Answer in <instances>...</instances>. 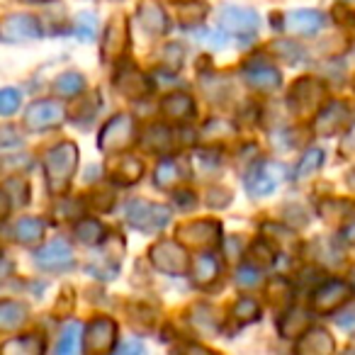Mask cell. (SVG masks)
I'll use <instances>...</instances> for the list:
<instances>
[{"instance_id":"277c9868","label":"cell","mask_w":355,"mask_h":355,"mask_svg":"<svg viewBox=\"0 0 355 355\" xmlns=\"http://www.w3.org/2000/svg\"><path fill=\"white\" fill-rule=\"evenodd\" d=\"M127 222L139 232H161L163 227L171 224V209L163 207V205L134 200V202L127 205Z\"/></svg>"},{"instance_id":"c3c4849f","label":"cell","mask_w":355,"mask_h":355,"mask_svg":"<svg viewBox=\"0 0 355 355\" xmlns=\"http://www.w3.org/2000/svg\"><path fill=\"white\" fill-rule=\"evenodd\" d=\"M175 3H193V0H175Z\"/></svg>"},{"instance_id":"1f68e13d","label":"cell","mask_w":355,"mask_h":355,"mask_svg":"<svg viewBox=\"0 0 355 355\" xmlns=\"http://www.w3.org/2000/svg\"><path fill=\"white\" fill-rule=\"evenodd\" d=\"M22 353V355H37V353H42L44 350V343L42 340H37L35 336H25V338H12V340H8L6 345H3V353Z\"/></svg>"},{"instance_id":"3957f363","label":"cell","mask_w":355,"mask_h":355,"mask_svg":"<svg viewBox=\"0 0 355 355\" xmlns=\"http://www.w3.org/2000/svg\"><path fill=\"white\" fill-rule=\"evenodd\" d=\"M326 85L316 78H300L290 90V110L297 117H309L326 103Z\"/></svg>"},{"instance_id":"44dd1931","label":"cell","mask_w":355,"mask_h":355,"mask_svg":"<svg viewBox=\"0 0 355 355\" xmlns=\"http://www.w3.org/2000/svg\"><path fill=\"white\" fill-rule=\"evenodd\" d=\"M222 266H219V258L214 253H202V256L195 258L193 263V282L198 287H212L217 282Z\"/></svg>"},{"instance_id":"484cf974","label":"cell","mask_w":355,"mask_h":355,"mask_svg":"<svg viewBox=\"0 0 355 355\" xmlns=\"http://www.w3.org/2000/svg\"><path fill=\"white\" fill-rule=\"evenodd\" d=\"M180 178H183L180 163H178L175 158H163V161L156 166V173H153V183H156L161 190H171V188H175Z\"/></svg>"},{"instance_id":"8fae6325","label":"cell","mask_w":355,"mask_h":355,"mask_svg":"<svg viewBox=\"0 0 355 355\" xmlns=\"http://www.w3.org/2000/svg\"><path fill=\"white\" fill-rule=\"evenodd\" d=\"M285 178V168L280 163H258L251 173H248V180H246V190L248 195L253 198H263V195H270L272 190L280 185V180Z\"/></svg>"},{"instance_id":"f1b7e54d","label":"cell","mask_w":355,"mask_h":355,"mask_svg":"<svg viewBox=\"0 0 355 355\" xmlns=\"http://www.w3.org/2000/svg\"><path fill=\"white\" fill-rule=\"evenodd\" d=\"M105 227L95 219H83V222L76 224V239L85 246H95V243H103Z\"/></svg>"},{"instance_id":"6da1fadb","label":"cell","mask_w":355,"mask_h":355,"mask_svg":"<svg viewBox=\"0 0 355 355\" xmlns=\"http://www.w3.org/2000/svg\"><path fill=\"white\" fill-rule=\"evenodd\" d=\"M78 146L73 141H61L51 146L49 151L42 156V166H44L46 175V188L51 195H61L69 190L71 178H73L76 168H78Z\"/></svg>"},{"instance_id":"f546056e","label":"cell","mask_w":355,"mask_h":355,"mask_svg":"<svg viewBox=\"0 0 355 355\" xmlns=\"http://www.w3.org/2000/svg\"><path fill=\"white\" fill-rule=\"evenodd\" d=\"M83 88H85V78L80 73H76V71L61 73L54 83V90L59 95H64V98H73V95L83 93Z\"/></svg>"},{"instance_id":"9c48e42d","label":"cell","mask_w":355,"mask_h":355,"mask_svg":"<svg viewBox=\"0 0 355 355\" xmlns=\"http://www.w3.org/2000/svg\"><path fill=\"white\" fill-rule=\"evenodd\" d=\"M350 295H355L350 282L329 280L314 292V297H311V311H314V314H331V311H336L338 306H343L345 302L350 300Z\"/></svg>"},{"instance_id":"2e32d148","label":"cell","mask_w":355,"mask_h":355,"mask_svg":"<svg viewBox=\"0 0 355 355\" xmlns=\"http://www.w3.org/2000/svg\"><path fill=\"white\" fill-rule=\"evenodd\" d=\"M37 266L46 272H64L73 266V251L66 241H51L37 253Z\"/></svg>"},{"instance_id":"ba28073f","label":"cell","mask_w":355,"mask_h":355,"mask_svg":"<svg viewBox=\"0 0 355 355\" xmlns=\"http://www.w3.org/2000/svg\"><path fill=\"white\" fill-rule=\"evenodd\" d=\"M83 350L85 353H110L117 350V324L107 316L90 321L83 336Z\"/></svg>"},{"instance_id":"74e56055","label":"cell","mask_w":355,"mask_h":355,"mask_svg":"<svg viewBox=\"0 0 355 355\" xmlns=\"http://www.w3.org/2000/svg\"><path fill=\"white\" fill-rule=\"evenodd\" d=\"M202 137L222 141V139H227V137H234V127L229 122H224V119H212V122H207V127L202 129Z\"/></svg>"},{"instance_id":"b9f144b4","label":"cell","mask_w":355,"mask_h":355,"mask_svg":"<svg viewBox=\"0 0 355 355\" xmlns=\"http://www.w3.org/2000/svg\"><path fill=\"white\" fill-rule=\"evenodd\" d=\"M236 285L239 287H258L261 285V270L253 266H246L236 272Z\"/></svg>"},{"instance_id":"ffe728a7","label":"cell","mask_w":355,"mask_h":355,"mask_svg":"<svg viewBox=\"0 0 355 355\" xmlns=\"http://www.w3.org/2000/svg\"><path fill=\"white\" fill-rule=\"evenodd\" d=\"M137 22L141 25L144 32H148V35H153V37L163 35V32L168 30L166 12H163L161 8H158L156 3H153V0H144L141 6H139Z\"/></svg>"},{"instance_id":"5bb4252c","label":"cell","mask_w":355,"mask_h":355,"mask_svg":"<svg viewBox=\"0 0 355 355\" xmlns=\"http://www.w3.org/2000/svg\"><path fill=\"white\" fill-rule=\"evenodd\" d=\"M219 25L236 37H253L258 32V12L251 8L229 6L219 12Z\"/></svg>"},{"instance_id":"603a6c76","label":"cell","mask_w":355,"mask_h":355,"mask_svg":"<svg viewBox=\"0 0 355 355\" xmlns=\"http://www.w3.org/2000/svg\"><path fill=\"white\" fill-rule=\"evenodd\" d=\"M44 236V222L37 217H22L12 224V239L17 243H25V246H32V243L42 241Z\"/></svg>"},{"instance_id":"836d02e7","label":"cell","mask_w":355,"mask_h":355,"mask_svg":"<svg viewBox=\"0 0 355 355\" xmlns=\"http://www.w3.org/2000/svg\"><path fill=\"white\" fill-rule=\"evenodd\" d=\"M78 343H80V324H76V321L73 324H66L59 345H56V353H61V355L76 353V350H78Z\"/></svg>"},{"instance_id":"d590c367","label":"cell","mask_w":355,"mask_h":355,"mask_svg":"<svg viewBox=\"0 0 355 355\" xmlns=\"http://www.w3.org/2000/svg\"><path fill=\"white\" fill-rule=\"evenodd\" d=\"M217 311L212 306H195L193 309V324L198 326L200 331H217Z\"/></svg>"},{"instance_id":"ac0fdd59","label":"cell","mask_w":355,"mask_h":355,"mask_svg":"<svg viewBox=\"0 0 355 355\" xmlns=\"http://www.w3.org/2000/svg\"><path fill=\"white\" fill-rule=\"evenodd\" d=\"M161 114L171 122H188L195 117V103L190 95L185 93H171L163 98Z\"/></svg>"},{"instance_id":"ee69618b","label":"cell","mask_w":355,"mask_h":355,"mask_svg":"<svg viewBox=\"0 0 355 355\" xmlns=\"http://www.w3.org/2000/svg\"><path fill=\"white\" fill-rule=\"evenodd\" d=\"M336 324H338L340 329H355V311L338 314V316H336Z\"/></svg>"},{"instance_id":"83f0119b","label":"cell","mask_w":355,"mask_h":355,"mask_svg":"<svg viewBox=\"0 0 355 355\" xmlns=\"http://www.w3.org/2000/svg\"><path fill=\"white\" fill-rule=\"evenodd\" d=\"M141 173H144V163L139 161V158L124 156L122 161L117 163V168H114L112 178H114V183L132 185V183H137L139 178H141Z\"/></svg>"},{"instance_id":"d6986e66","label":"cell","mask_w":355,"mask_h":355,"mask_svg":"<svg viewBox=\"0 0 355 355\" xmlns=\"http://www.w3.org/2000/svg\"><path fill=\"white\" fill-rule=\"evenodd\" d=\"M326 15L319 10H295L287 15V30L295 35H316L319 30H324Z\"/></svg>"},{"instance_id":"9a60e30c","label":"cell","mask_w":355,"mask_h":355,"mask_svg":"<svg viewBox=\"0 0 355 355\" xmlns=\"http://www.w3.org/2000/svg\"><path fill=\"white\" fill-rule=\"evenodd\" d=\"M243 78H246V83L251 85L253 90H258V93H272V90H277L282 83L280 71L263 59L248 61L246 69H243Z\"/></svg>"},{"instance_id":"f6af8a7d","label":"cell","mask_w":355,"mask_h":355,"mask_svg":"<svg viewBox=\"0 0 355 355\" xmlns=\"http://www.w3.org/2000/svg\"><path fill=\"white\" fill-rule=\"evenodd\" d=\"M117 353H144V345L139 340H129V343L119 345Z\"/></svg>"},{"instance_id":"7c38bea8","label":"cell","mask_w":355,"mask_h":355,"mask_svg":"<svg viewBox=\"0 0 355 355\" xmlns=\"http://www.w3.org/2000/svg\"><path fill=\"white\" fill-rule=\"evenodd\" d=\"M42 37L40 20L35 15H27V12H12L3 20L0 25V40L3 42H27Z\"/></svg>"},{"instance_id":"5b68a950","label":"cell","mask_w":355,"mask_h":355,"mask_svg":"<svg viewBox=\"0 0 355 355\" xmlns=\"http://www.w3.org/2000/svg\"><path fill=\"white\" fill-rule=\"evenodd\" d=\"M134 144V119L132 114H114L98 137V148L105 153H119Z\"/></svg>"},{"instance_id":"e0dca14e","label":"cell","mask_w":355,"mask_h":355,"mask_svg":"<svg viewBox=\"0 0 355 355\" xmlns=\"http://www.w3.org/2000/svg\"><path fill=\"white\" fill-rule=\"evenodd\" d=\"M334 348H336V343H334V338H331L329 331L321 329V326H309V329L300 336V340H297L295 353H300V355H329Z\"/></svg>"},{"instance_id":"8992f818","label":"cell","mask_w":355,"mask_h":355,"mask_svg":"<svg viewBox=\"0 0 355 355\" xmlns=\"http://www.w3.org/2000/svg\"><path fill=\"white\" fill-rule=\"evenodd\" d=\"M222 236V224L214 219H195V222H185L175 229V239L183 241L185 246L195 248H214Z\"/></svg>"},{"instance_id":"cb8c5ba5","label":"cell","mask_w":355,"mask_h":355,"mask_svg":"<svg viewBox=\"0 0 355 355\" xmlns=\"http://www.w3.org/2000/svg\"><path fill=\"white\" fill-rule=\"evenodd\" d=\"M27 321V306L20 302L6 300L0 304V331H17Z\"/></svg>"},{"instance_id":"7dc6e473","label":"cell","mask_w":355,"mask_h":355,"mask_svg":"<svg viewBox=\"0 0 355 355\" xmlns=\"http://www.w3.org/2000/svg\"><path fill=\"white\" fill-rule=\"evenodd\" d=\"M350 285H353V292H355V268L350 270Z\"/></svg>"},{"instance_id":"bcb514c9","label":"cell","mask_w":355,"mask_h":355,"mask_svg":"<svg viewBox=\"0 0 355 355\" xmlns=\"http://www.w3.org/2000/svg\"><path fill=\"white\" fill-rule=\"evenodd\" d=\"M340 236H343L345 243H355V222H350L348 227L343 229V234H340Z\"/></svg>"},{"instance_id":"52a82bcc","label":"cell","mask_w":355,"mask_h":355,"mask_svg":"<svg viewBox=\"0 0 355 355\" xmlns=\"http://www.w3.org/2000/svg\"><path fill=\"white\" fill-rule=\"evenodd\" d=\"M353 124V112L340 100H331L321 107V112L314 119V137H336L350 129Z\"/></svg>"},{"instance_id":"4dcf8cb0","label":"cell","mask_w":355,"mask_h":355,"mask_svg":"<svg viewBox=\"0 0 355 355\" xmlns=\"http://www.w3.org/2000/svg\"><path fill=\"white\" fill-rule=\"evenodd\" d=\"M232 314L239 324H253L261 319V304L253 297H241L236 304L232 306Z\"/></svg>"},{"instance_id":"8d00e7d4","label":"cell","mask_w":355,"mask_h":355,"mask_svg":"<svg viewBox=\"0 0 355 355\" xmlns=\"http://www.w3.org/2000/svg\"><path fill=\"white\" fill-rule=\"evenodd\" d=\"M95 30H98V17H95L93 12H80V15L76 17V35H78L80 40L90 42L95 37Z\"/></svg>"},{"instance_id":"d6a6232c","label":"cell","mask_w":355,"mask_h":355,"mask_svg":"<svg viewBox=\"0 0 355 355\" xmlns=\"http://www.w3.org/2000/svg\"><path fill=\"white\" fill-rule=\"evenodd\" d=\"M321 163H324V151H321V148H311V151H306L304 156H302L300 166H297L295 180H304V178H309L311 173L319 171Z\"/></svg>"},{"instance_id":"4316f807","label":"cell","mask_w":355,"mask_h":355,"mask_svg":"<svg viewBox=\"0 0 355 355\" xmlns=\"http://www.w3.org/2000/svg\"><path fill=\"white\" fill-rule=\"evenodd\" d=\"M141 144H144V148L146 151H153V153H163V151H168V148L173 146V137H171V132H168L166 127H161V124H151V127L144 132V139H141Z\"/></svg>"},{"instance_id":"f35d334b","label":"cell","mask_w":355,"mask_h":355,"mask_svg":"<svg viewBox=\"0 0 355 355\" xmlns=\"http://www.w3.org/2000/svg\"><path fill=\"white\" fill-rule=\"evenodd\" d=\"M263 232L266 234H270V236H275V239H270L275 246H290V243H295V234L292 232H287L285 227H280V224H266L263 227Z\"/></svg>"},{"instance_id":"7a4b0ae2","label":"cell","mask_w":355,"mask_h":355,"mask_svg":"<svg viewBox=\"0 0 355 355\" xmlns=\"http://www.w3.org/2000/svg\"><path fill=\"white\" fill-rule=\"evenodd\" d=\"M148 258L151 263L158 268L161 272H168V275H185L190 268V256L185 251L183 241H173V239H163V241H156L148 251Z\"/></svg>"},{"instance_id":"e575fe53","label":"cell","mask_w":355,"mask_h":355,"mask_svg":"<svg viewBox=\"0 0 355 355\" xmlns=\"http://www.w3.org/2000/svg\"><path fill=\"white\" fill-rule=\"evenodd\" d=\"M270 51L277 56V59H285L287 64H297L302 59V46L295 44V42H287V40H277L270 44Z\"/></svg>"},{"instance_id":"ab89813d","label":"cell","mask_w":355,"mask_h":355,"mask_svg":"<svg viewBox=\"0 0 355 355\" xmlns=\"http://www.w3.org/2000/svg\"><path fill=\"white\" fill-rule=\"evenodd\" d=\"M17 107H20V93L12 88H6L0 93V114H3V117H10Z\"/></svg>"},{"instance_id":"7bdbcfd3","label":"cell","mask_w":355,"mask_h":355,"mask_svg":"<svg viewBox=\"0 0 355 355\" xmlns=\"http://www.w3.org/2000/svg\"><path fill=\"white\" fill-rule=\"evenodd\" d=\"M175 200H178V207L180 209H190L195 207V193H190V190H180V193H175Z\"/></svg>"},{"instance_id":"7402d4cb","label":"cell","mask_w":355,"mask_h":355,"mask_svg":"<svg viewBox=\"0 0 355 355\" xmlns=\"http://www.w3.org/2000/svg\"><path fill=\"white\" fill-rule=\"evenodd\" d=\"M309 326H311V316L304 309H290L277 321V331H280L282 338H300Z\"/></svg>"},{"instance_id":"4fadbf2b","label":"cell","mask_w":355,"mask_h":355,"mask_svg":"<svg viewBox=\"0 0 355 355\" xmlns=\"http://www.w3.org/2000/svg\"><path fill=\"white\" fill-rule=\"evenodd\" d=\"M129 44V27H127V20L122 15L112 17L110 25L105 27V35H103V44H100V54H103V61L105 64H112L117 61L119 56L124 54Z\"/></svg>"},{"instance_id":"60d3db41","label":"cell","mask_w":355,"mask_h":355,"mask_svg":"<svg viewBox=\"0 0 355 355\" xmlns=\"http://www.w3.org/2000/svg\"><path fill=\"white\" fill-rule=\"evenodd\" d=\"M219 156L214 151H198L195 153V168L198 171H205V173H212V171H219Z\"/></svg>"},{"instance_id":"30bf717a","label":"cell","mask_w":355,"mask_h":355,"mask_svg":"<svg viewBox=\"0 0 355 355\" xmlns=\"http://www.w3.org/2000/svg\"><path fill=\"white\" fill-rule=\"evenodd\" d=\"M66 119V110L56 100H37L27 107L25 112V127L32 132H44V129L59 127Z\"/></svg>"},{"instance_id":"d4e9b609","label":"cell","mask_w":355,"mask_h":355,"mask_svg":"<svg viewBox=\"0 0 355 355\" xmlns=\"http://www.w3.org/2000/svg\"><path fill=\"white\" fill-rule=\"evenodd\" d=\"M114 88L122 95H127V98H141L146 93V80H144V76L137 69H124L114 78Z\"/></svg>"}]
</instances>
